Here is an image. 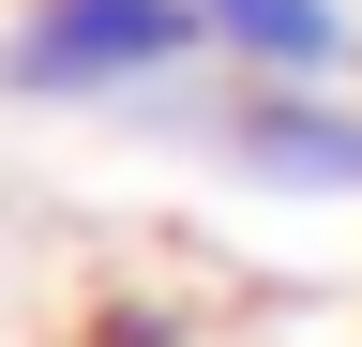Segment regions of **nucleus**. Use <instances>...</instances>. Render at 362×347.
<instances>
[{
	"label": "nucleus",
	"instance_id": "obj_1",
	"mask_svg": "<svg viewBox=\"0 0 362 347\" xmlns=\"http://www.w3.org/2000/svg\"><path fill=\"white\" fill-rule=\"evenodd\" d=\"M197 61H226L197 0H30L0 30V91H30V106H151Z\"/></svg>",
	"mask_w": 362,
	"mask_h": 347
},
{
	"label": "nucleus",
	"instance_id": "obj_2",
	"mask_svg": "<svg viewBox=\"0 0 362 347\" xmlns=\"http://www.w3.org/2000/svg\"><path fill=\"white\" fill-rule=\"evenodd\" d=\"M197 136L272 196H362V106L302 91V76H242L226 106H197Z\"/></svg>",
	"mask_w": 362,
	"mask_h": 347
},
{
	"label": "nucleus",
	"instance_id": "obj_3",
	"mask_svg": "<svg viewBox=\"0 0 362 347\" xmlns=\"http://www.w3.org/2000/svg\"><path fill=\"white\" fill-rule=\"evenodd\" d=\"M197 16H211V46L242 61V76H302V91L347 76V46H362L347 0H197Z\"/></svg>",
	"mask_w": 362,
	"mask_h": 347
}]
</instances>
